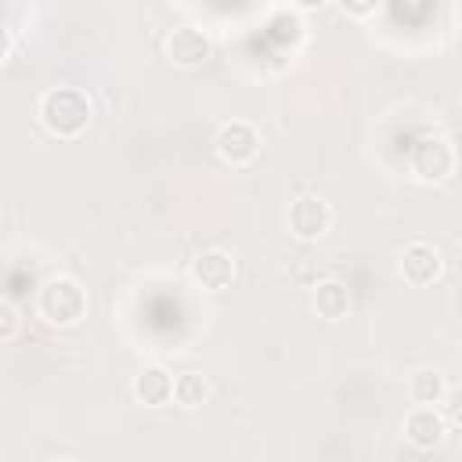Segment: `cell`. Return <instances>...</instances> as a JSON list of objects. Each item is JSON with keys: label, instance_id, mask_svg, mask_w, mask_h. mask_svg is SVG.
<instances>
[{"label": "cell", "instance_id": "obj_1", "mask_svg": "<svg viewBox=\"0 0 462 462\" xmlns=\"http://www.w3.org/2000/svg\"><path fill=\"white\" fill-rule=\"evenodd\" d=\"M36 119H40V126H43L51 137H58V141H76V137L87 134V126H90V119H94V101H90L87 90L69 87V83L47 87V90L40 94V101H36Z\"/></svg>", "mask_w": 462, "mask_h": 462}, {"label": "cell", "instance_id": "obj_2", "mask_svg": "<svg viewBox=\"0 0 462 462\" xmlns=\"http://www.w3.org/2000/svg\"><path fill=\"white\" fill-rule=\"evenodd\" d=\"M90 310L87 289L76 274H47L36 285V318L51 328H76Z\"/></svg>", "mask_w": 462, "mask_h": 462}, {"label": "cell", "instance_id": "obj_3", "mask_svg": "<svg viewBox=\"0 0 462 462\" xmlns=\"http://www.w3.org/2000/svg\"><path fill=\"white\" fill-rule=\"evenodd\" d=\"M455 166H458V152L444 134H422L408 152V173L430 188L451 180Z\"/></svg>", "mask_w": 462, "mask_h": 462}, {"label": "cell", "instance_id": "obj_4", "mask_svg": "<svg viewBox=\"0 0 462 462\" xmlns=\"http://www.w3.org/2000/svg\"><path fill=\"white\" fill-rule=\"evenodd\" d=\"M260 148H263V134H260V126L249 123V119H227V123H220V130H217V137H213L217 159H220L224 166H231V170L253 166V162L260 159Z\"/></svg>", "mask_w": 462, "mask_h": 462}, {"label": "cell", "instance_id": "obj_5", "mask_svg": "<svg viewBox=\"0 0 462 462\" xmlns=\"http://www.w3.org/2000/svg\"><path fill=\"white\" fill-rule=\"evenodd\" d=\"M285 227L303 245L321 242L332 231V206H328V199L318 195V191H300L289 202V209H285Z\"/></svg>", "mask_w": 462, "mask_h": 462}, {"label": "cell", "instance_id": "obj_6", "mask_svg": "<svg viewBox=\"0 0 462 462\" xmlns=\"http://www.w3.org/2000/svg\"><path fill=\"white\" fill-rule=\"evenodd\" d=\"M162 51H166V61L173 69H188L191 72V69H202L213 58V36L202 25H177L166 36Z\"/></svg>", "mask_w": 462, "mask_h": 462}, {"label": "cell", "instance_id": "obj_7", "mask_svg": "<svg viewBox=\"0 0 462 462\" xmlns=\"http://www.w3.org/2000/svg\"><path fill=\"white\" fill-rule=\"evenodd\" d=\"M397 271L404 278V285L411 289H426L433 282H440L444 274V253L433 242H408L397 256Z\"/></svg>", "mask_w": 462, "mask_h": 462}, {"label": "cell", "instance_id": "obj_8", "mask_svg": "<svg viewBox=\"0 0 462 462\" xmlns=\"http://www.w3.org/2000/svg\"><path fill=\"white\" fill-rule=\"evenodd\" d=\"M448 437V419L440 411V404H411L404 415V440L415 451H433L440 448Z\"/></svg>", "mask_w": 462, "mask_h": 462}, {"label": "cell", "instance_id": "obj_9", "mask_svg": "<svg viewBox=\"0 0 462 462\" xmlns=\"http://www.w3.org/2000/svg\"><path fill=\"white\" fill-rule=\"evenodd\" d=\"M188 274L202 292H224L238 278V263L227 249H202V253H195Z\"/></svg>", "mask_w": 462, "mask_h": 462}, {"label": "cell", "instance_id": "obj_10", "mask_svg": "<svg viewBox=\"0 0 462 462\" xmlns=\"http://www.w3.org/2000/svg\"><path fill=\"white\" fill-rule=\"evenodd\" d=\"M173 386H177V375H173L170 368H162V365H144V368L134 375L130 393H134V401L144 404V408H166V404L173 401Z\"/></svg>", "mask_w": 462, "mask_h": 462}, {"label": "cell", "instance_id": "obj_11", "mask_svg": "<svg viewBox=\"0 0 462 462\" xmlns=\"http://www.w3.org/2000/svg\"><path fill=\"white\" fill-rule=\"evenodd\" d=\"M310 307H314V314H318L321 321H328V325L343 321V318L350 314V307H354L346 282H343V278H321V282H314Z\"/></svg>", "mask_w": 462, "mask_h": 462}, {"label": "cell", "instance_id": "obj_12", "mask_svg": "<svg viewBox=\"0 0 462 462\" xmlns=\"http://www.w3.org/2000/svg\"><path fill=\"white\" fill-rule=\"evenodd\" d=\"M448 393V375L437 365H422L408 375V397L411 404H440Z\"/></svg>", "mask_w": 462, "mask_h": 462}, {"label": "cell", "instance_id": "obj_13", "mask_svg": "<svg viewBox=\"0 0 462 462\" xmlns=\"http://www.w3.org/2000/svg\"><path fill=\"white\" fill-rule=\"evenodd\" d=\"M209 393H213V386H209V379H206L202 372H180V375H177L173 401H177L180 408L195 411V408H202V404L209 401Z\"/></svg>", "mask_w": 462, "mask_h": 462}, {"label": "cell", "instance_id": "obj_14", "mask_svg": "<svg viewBox=\"0 0 462 462\" xmlns=\"http://www.w3.org/2000/svg\"><path fill=\"white\" fill-rule=\"evenodd\" d=\"M22 332V310L11 296L0 300V343H14Z\"/></svg>", "mask_w": 462, "mask_h": 462}, {"label": "cell", "instance_id": "obj_15", "mask_svg": "<svg viewBox=\"0 0 462 462\" xmlns=\"http://www.w3.org/2000/svg\"><path fill=\"white\" fill-rule=\"evenodd\" d=\"M336 4L346 18H357V22H368L383 11V0H336Z\"/></svg>", "mask_w": 462, "mask_h": 462}, {"label": "cell", "instance_id": "obj_16", "mask_svg": "<svg viewBox=\"0 0 462 462\" xmlns=\"http://www.w3.org/2000/svg\"><path fill=\"white\" fill-rule=\"evenodd\" d=\"M440 411H444L448 426L462 430V386H448V393H444V401H440Z\"/></svg>", "mask_w": 462, "mask_h": 462}, {"label": "cell", "instance_id": "obj_17", "mask_svg": "<svg viewBox=\"0 0 462 462\" xmlns=\"http://www.w3.org/2000/svg\"><path fill=\"white\" fill-rule=\"evenodd\" d=\"M292 4H296V7H307V11H310V7H321V4H328V0H292Z\"/></svg>", "mask_w": 462, "mask_h": 462}, {"label": "cell", "instance_id": "obj_18", "mask_svg": "<svg viewBox=\"0 0 462 462\" xmlns=\"http://www.w3.org/2000/svg\"><path fill=\"white\" fill-rule=\"evenodd\" d=\"M170 4H180V7H195L199 0H170Z\"/></svg>", "mask_w": 462, "mask_h": 462}]
</instances>
